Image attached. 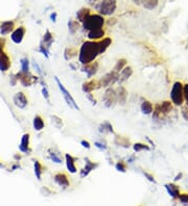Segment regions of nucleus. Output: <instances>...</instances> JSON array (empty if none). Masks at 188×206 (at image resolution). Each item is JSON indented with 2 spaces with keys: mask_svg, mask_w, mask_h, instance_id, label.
Returning <instances> with one entry per match:
<instances>
[{
  "mask_svg": "<svg viewBox=\"0 0 188 206\" xmlns=\"http://www.w3.org/2000/svg\"><path fill=\"white\" fill-rule=\"evenodd\" d=\"M98 54V42L86 41L82 44L79 51V62L82 65L93 63Z\"/></svg>",
  "mask_w": 188,
  "mask_h": 206,
  "instance_id": "obj_1",
  "label": "nucleus"
},
{
  "mask_svg": "<svg viewBox=\"0 0 188 206\" xmlns=\"http://www.w3.org/2000/svg\"><path fill=\"white\" fill-rule=\"evenodd\" d=\"M82 24H83V28L88 31L93 30V29H99L103 28L105 25V18L99 14H91Z\"/></svg>",
  "mask_w": 188,
  "mask_h": 206,
  "instance_id": "obj_2",
  "label": "nucleus"
},
{
  "mask_svg": "<svg viewBox=\"0 0 188 206\" xmlns=\"http://www.w3.org/2000/svg\"><path fill=\"white\" fill-rule=\"evenodd\" d=\"M117 8L116 0H101L96 5V10L101 16H111Z\"/></svg>",
  "mask_w": 188,
  "mask_h": 206,
  "instance_id": "obj_3",
  "label": "nucleus"
},
{
  "mask_svg": "<svg viewBox=\"0 0 188 206\" xmlns=\"http://www.w3.org/2000/svg\"><path fill=\"white\" fill-rule=\"evenodd\" d=\"M170 99L172 103L177 106H182L184 103V93H183V84L180 81H176L174 83L170 91Z\"/></svg>",
  "mask_w": 188,
  "mask_h": 206,
  "instance_id": "obj_4",
  "label": "nucleus"
},
{
  "mask_svg": "<svg viewBox=\"0 0 188 206\" xmlns=\"http://www.w3.org/2000/svg\"><path fill=\"white\" fill-rule=\"evenodd\" d=\"M118 78H119V73L115 72L114 70H112L111 72H108L100 79H98L99 89L100 87H107V89L108 87H111L112 85L117 83Z\"/></svg>",
  "mask_w": 188,
  "mask_h": 206,
  "instance_id": "obj_5",
  "label": "nucleus"
},
{
  "mask_svg": "<svg viewBox=\"0 0 188 206\" xmlns=\"http://www.w3.org/2000/svg\"><path fill=\"white\" fill-rule=\"evenodd\" d=\"M16 77H17V79H18V81H20V83L24 87H31V85L34 84V83L39 82V80H40L39 77L32 75L31 72H22V71L17 73Z\"/></svg>",
  "mask_w": 188,
  "mask_h": 206,
  "instance_id": "obj_6",
  "label": "nucleus"
},
{
  "mask_svg": "<svg viewBox=\"0 0 188 206\" xmlns=\"http://www.w3.org/2000/svg\"><path fill=\"white\" fill-rule=\"evenodd\" d=\"M55 82H57V84H58V87H59V89H60V91H61V93H62V95H63V97H64V99H65V101H66L67 104L69 105V106L71 107V108H73V109H76V110H79V106L77 105V103L75 102V100L73 99V97L71 96V94L69 93L68 91H67V89L66 87L63 85V83L60 81V79L58 78L57 76L55 77Z\"/></svg>",
  "mask_w": 188,
  "mask_h": 206,
  "instance_id": "obj_7",
  "label": "nucleus"
},
{
  "mask_svg": "<svg viewBox=\"0 0 188 206\" xmlns=\"http://www.w3.org/2000/svg\"><path fill=\"white\" fill-rule=\"evenodd\" d=\"M103 101L106 107L111 108L117 103V97H116V91L112 87H108L105 92V95L103 97Z\"/></svg>",
  "mask_w": 188,
  "mask_h": 206,
  "instance_id": "obj_8",
  "label": "nucleus"
},
{
  "mask_svg": "<svg viewBox=\"0 0 188 206\" xmlns=\"http://www.w3.org/2000/svg\"><path fill=\"white\" fill-rule=\"evenodd\" d=\"M13 101H14V104L20 109H24L28 104V99L23 92H18L13 98Z\"/></svg>",
  "mask_w": 188,
  "mask_h": 206,
  "instance_id": "obj_9",
  "label": "nucleus"
},
{
  "mask_svg": "<svg viewBox=\"0 0 188 206\" xmlns=\"http://www.w3.org/2000/svg\"><path fill=\"white\" fill-rule=\"evenodd\" d=\"M98 62H93V63L87 64V65H83L82 67V72L86 73L88 78H92L98 71Z\"/></svg>",
  "mask_w": 188,
  "mask_h": 206,
  "instance_id": "obj_10",
  "label": "nucleus"
},
{
  "mask_svg": "<svg viewBox=\"0 0 188 206\" xmlns=\"http://www.w3.org/2000/svg\"><path fill=\"white\" fill-rule=\"evenodd\" d=\"M25 33H26V29H25L24 26H19L17 28L14 29V31L10 34V39L12 41L15 43V44H20L23 41V38L25 36Z\"/></svg>",
  "mask_w": 188,
  "mask_h": 206,
  "instance_id": "obj_11",
  "label": "nucleus"
},
{
  "mask_svg": "<svg viewBox=\"0 0 188 206\" xmlns=\"http://www.w3.org/2000/svg\"><path fill=\"white\" fill-rule=\"evenodd\" d=\"M29 139H31V136L29 133H24L21 137L20 145H19V150L22 153L25 154H31V148L29 147Z\"/></svg>",
  "mask_w": 188,
  "mask_h": 206,
  "instance_id": "obj_12",
  "label": "nucleus"
},
{
  "mask_svg": "<svg viewBox=\"0 0 188 206\" xmlns=\"http://www.w3.org/2000/svg\"><path fill=\"white\" fill-rule=\"evenodd\" d=\"M97 89H99L98 80H95V79H90V80L86 81L82 84V90L85 94L92 93L94 90Z\"/></svg>",
  "mask_w": 188,
  "mask_h": 206,
  "instance_id": "obj_13",
  "label": "nucleus"
},
{
  "mask_svg": "<svg viewBox=\"0 0 188 206\" xmlns=\"http://www.w3.org/2000/svg\"><path fill=\"white\" fill-rule=\"evenodd\" d=\"M85 162H86L85 168H84L83 170H81V173H79V175H81V178L87 177V176L89 175L90 173H91V171H93L95 168H97V167H98V164L91 162L89 158H85Z\"/></svg>",
  "mask_w": 188,
  "mask_h": 206,
  "instance_id": "obj_14",
  "label": "nucleus"
},
{
  "mask_svg": "<svg viewBox=\"0 0 188 206\" xmlns=\"http://www.w3.org/2000/svg\"><path fill=\"white\" fill-rule=\"evenodd\" d=\"M53 180H55V182L58 185L62 186L63 188H67L70 185V182H69V179H68V177H67V175L64 173H61V172H60V173H57L53 176Z\"/></svg>",
  "mask_w": 188,
  "mask_h": 206,
  "instance_id": "obj_15",
  "label": "nucleus"
},
{
  "mask_svg": "<svg viewBox=\"0 0 188 206\" xmlns=\"http://www.w3.org/2000/svg\"><path fill=\"white\" fill-rule=\"evenodd\" d=\"M10 65H12V63H10V56L4 51L0 52V70L2 72H6V71L10 70Z\"/></svg>",
  "mask_w": 188,
  "mask_h": 206,
  "instance_id": "obj_16",
  "label": "nucleus"
},
{
  "mask_svg": "<svg viewBox=\"0 0 188 206\" xmlns=\"http://www.w3.org/2000/svg\"><path fill=\"white\" fill-rule=\"evenodd\" d=\"M75 162H76V158L73 157L70 154H65V162H66V167L67 170L69 171V173L71 174H75L77 172L76 166H75Z\"/></svg>",
  "mask_w": 188,
  "mask_h": 206,
  "instance_id": "obj_17",
  "label": "nucleus"
},
{
  "mask_svg": "<svg viewBox=\"0 0 188 206\" xmlns=\"http://www.w3.org/2000/svg\"><path fill=\"white\" fill-rule=\"evenodd\" d=\"M116 91V97H117V103H119L121 106H124V105L127 103V89H125L124 87H118L117 90H115Z\"/></svg>",
  "mask_w": 188,
  "mask_h": 206,
  "instance_id": "obj_18",
  "label": "nucleus"
},
{
  "mask_svg": "<svg viewBox=\"0 0 188 206\" xmlns=\"http://www.w3.org/2000/svg\"><path fill=\"white\" fill-rule=\"evenodd\" d=\"M14 29H15L14 21H5V22H2V24L0 25V33L2 36H7L10 33H13Z\"/></svg>",
  "mask_w": 188,
  "mask_h": 206,
  "instance_id": "obj_19",
  "label": "nucleus"
},
{
  "mask_svg": "<svg viewBox=\"0 0 188 206\" xmlns=\"http://www.w3.org/2000/svg\"><path fill=\"white\" fill-rule=\"evenodd\" d=\"M132 75H133V69H132V67H130V66H127V67L119 73V78H118L117 83L122 84L124 81L129 80V79L131 78Z\"/></svg>",
  "mask_w": 188,
  "mask_h": 206,
  "instance_id": "obj_20",
  "label": "nucleus"
},
{
  "mask_svg": "<svg viewBox=\"0 0 188 206\" xmlns=\"http://www.w3.org/2000/svg\"><path fill=\"white\" fill-rule=\"evenodd\" d=\"M53 42H55L53 34L51 33L49 30H46V33H45L44 36H43V39H42V41H41L40 44L43 45L44 47H46L47 49H49V50H50V47L52 46Z\"/></svg>",
  "mask_w": 188,
  "mask_h": 206,
  "instance_id": "obj_21",
  "label": "nucleus"
},
{
  "mask_svg": "<svg viewBox=\"0 0 188 206\" xmlns=\"http://www.w3.org/2000/svg\"><path fill=\"white\" fill-rule=\"evenodd\" d=\"M103 36H105V30H103V28L93 29V30L88 31V33H87V38L89 39L90 41L100 40V39H103Z\"/></svg>",
  "mask_w": 188,
  "mask_h": 206,
  "instance_id": "obj_22",
  "label": "nucleus"
},
{
  "mask_svg": "<svg viewBox=\"0 0 188 206\" xmlns=\"http://www.w3.org/2000/svg\"><path fill=\"white\" fill-rule=\"evenodd\" d=\"M91 15V10L88 7H82L76 12V20L77 22L83 23L88 17Z\"/></svg>",
  "mask_w": 188,
  "mask_h": 206,
  "instance_id": "obj_23",
  "label": "nucleus"
},
{
  "mask_svg": "<svg viewBox=\"0 0 188 206\" xmlns=\"http://www.w3.org/2000/svg\"><path fill=\"white\" fill-rule=\"evenodd\" d=\"M111 44H112L111 38H103L101 41H99L98 42V54H103V53L109 48Z\"/></svg>",
  "mask_w": 188,
  "mask_h": 206,
  "instance_id": "obj_24",
  "label": "nucleus"
},
{
  "mask_svg": "<svg viewBox=\"0 0 188 206\" xmlns=\"http://www.w3.org/2000/svg\"><path fill=\"white\" fill-rule=\"evenodd\" d=\"M32 125H34V129L36 130V131H41V130H43L45 127V123H44L43 118L41 117L40 115L34 116V121H32Z\"/></svg>",
  "mask_w": 188,
  "mask_h": 206,
  "instance_id": "obj_25",
  "label": "nucleus"
},
{
  "mask_svg": "<svg viewBox=\"0 0 188 206\" xmlns=\"http://www.w3.org/2000/svg\"><path fill=\"white\" fill-rule=\"evenodd\" d=\"M165 188L172 198H174V199L179 198V196H180V192H179V187L177 185H175V184H172V183L165 184Z\"/></svg>",
  "mask_w": 188,
  "mask_h": 206,
  "instance_id": "obj_26",
  "label": "nucleus"
},
{
  "mask_svg": "<svg viewBox=\"0 0 188 206\" xmlns=\"http://www.w3.org/2000/svg\"><path fill=\"white\" fill-rule=\"evenodd\" d=\"M98 130L100 133H112V134H115L113 129V126L112 124L110 123L109 121H106L103 123H101L98 127Z\"/></svg>",
  "mask_w": 188,
  "mask_h": 206,
  "instance_id": "obj_27",
  "label": "nucleus"
},
{
  "mask_svg": "<svg viewBox=\"0 0 188 206\" xmlns=\"http://www.w3.org/2000/svg\"><path fill=\"white\" fill-rule=\"evenodd\" d=\"M140 109H141L142 113H144V115H151V113H153V110H154V106H153V104L150 101L144 100L141 103V105H140Z\"/></svg>",
  "mask_w": 188,
  "mask_h": 206,
  "instance_id": "obj_28",
  "label": "nucleus"
},
{
  "mask_svg": "<svg viewBox=\"0 0 188 206\" xmlns=\"http://www.w3.org/2000/svg\"><path fill=\"white\" fill-rule=\"evenodd\" d=\"M48 156H49V158L55 162V164H62L63 162L62 156H61V154H60V152L55 151L53 149L48 150Z\"/></svg>",
  "mask_w": 188,
  "mask_h": 206,
  "instance_id": "obj_29",
  "label": "nucleus"
},
{
  "mask_svg": "<svg viewBox=\"0 0 188 206\" xmlns=\"http://www.w3.org/2000/svg\"><path fill=\"white\" fill-rule=\"evenodd\" d=\"M160 110L162 115H167L172 110V101H163L160 104Z\"/></svg>",
  "mask_w": 188,
  "mask_h": 206,
  "instance_id": "obj_30",
  "label": "nucleus"
},
{
  "mask_svg": "<svg viewBox=\"0 0 188 206\" xmlns=\"http://www.w3.org/2000/svg\"><path fill=\"white\" fill-rule=\"evenodd\" d=\"M114 143L117 146H120V147L124 148H129L130 147V141L127 139V137L120 136H116L115 139H114Z\"/></svg>",
  "mask_w": 188,
  "mask_h": 206,
  "instance_id": "obj_31",
  "label": "nucleus"
},
{
  "mask_svg": "<svg viewBox=\"0 0 188 206\" xmlns=\"http://www.w3.org/2000/svg\"><path fill=\"white\" fill-rule=\"evenodd\" d=\"M68 31L70 34H75L79 30V22L76 20H73V19H70L68 21Z\"/></svg>",
  "mask_w": 188,
  "mask_h": 206,
  "instance_id": "obj_32",
  "label": "nucleus"
},
{
  "mask_svg": "<svg viewBox=\"0 0 188 206\" xmlns=\"http://www.w3.org/2000/svg\"><path fill=\"white\" fill-rule=\"evenodd\" d=\"M77 50L75 48H72V47H68L64 50V59L66 61H70L72 57H74L75 55H77Z\"/></svg>",
  "mask_w": 188,
  "mask_h": 206,
  "instance_id": "obj_33",
  "label": "nucleus"
},
{
  "mask_svg": "<svg viewBox=\"0 0 188 206\" xmlns=\"http://www.w3.org/2000/svg\"><path fill=\"white\" fill-rule=\"evenodd\" d=\"M34 175H36V177L38 178V180H41L42 173H43V167L39 160L37 159L34 160Z\"/></svg>",
  "mask_w": 188,
  "mask_h": 206,
  "instance_id": "obj_34",
  "label": "nucleus"
},
{
  "mask_svg": "<svg viewBox=\"0 0 188 206\" xmlns=\"http://www.w3.org/2000/svg\"><path fill=\"white\" fill-rule=\"evenodd\" d=\"M158 4H159V0H143L142 5H143V7L146 8V10H153L157 7Z\"/></svg>",
  "mask_w": 188,
  "mask_h": 206,
  "instance_id": "obj_35",
  "label": "nucleus"
},
{
  "mask_svg": "<svg viewBox=\"0 0 188 206\" xmlns=\"http://www.w3.org/2000/svg\"><path fill=\"white\" fill-rule=\"evenodd\" d=\"M127 61L125 59H119L117 62H116L113 70L117 73H120L125 67H127Z\"/></svg>",
  "mask_w": 188,
  "mask_h": 206,
  "instance_id": "obj_36",
  "label": "nucleus"
},
{
  "mask_svg": "<svg viewBox=\"0 0 188 206\" xmlns=\"http://www.w3.org/2000/svg\"><path fill=\"white\" fill-rule=\"evenodd\" d=\"M133 149L135 152H141V151H150L151 148L146 144L143 143H136L133 145Z\"/></svg>",
  "mask_w": 188,
  "mask_h": 206,
  "instance_id": "obj_37",
  "label": "nucleus"
},
{
  "mask_svg": "<svg viewBox=\"0 0 188 206\" xmlns=\"http://www.w3.org/2000/svg\"><path fill=\"white\" fill-rule=\"evenodd\" d=\"M51 119V123H52V125L55 126V128H59V129H61V128L63 127V121L62 119L60 117H58V116L53 115L50 117Z\"/></svg>",
  "mask_w": 188,
  "mask_h": 206,
  "instance_id": "obj_38",
  "label": "nucleus"
},
{
  "mask_svg": "<svg viewBox=\"0 0 188 206\" xmlns=\"http://www.w3.org/2000/svg\"><path fill=\"white\" fill-rule=\"evenodd\" d=\"M21 71L22 72H29V62L27 57L21 59Z\"/></svg>",
  "mask_w": 188,
  "mask_h": 206,
  "instance_id": "obj_39",
  "label": "nucleus"
},
{
  "mask_svg": "<svg viewBox=\"0 0 188 206\" xmlns=\"http://www.w3.org/2000/svg\"><path fill=\"white\" fill-rule=\"evenodd\" d=\"M115 169L118 172H121V173H125V172H127V166H125V164L122 160H119V162H116Z\"/></svg>",
  "mask_w": 188,
  "mask_h": 206,
  "instance_id": "obj_40",
  "label": "nucleus"
},
{
  "mask_svg": "<svg viewBox=\"0 0 188 206\" xmlns=\"http://www.w3.org/2000/svg\"><path fill=\"white\" fill-rule=\"evenodd\" d=\"M39 51H40V53H42L46 59H49V56H50V50H49V49H47L46 47H44L43 45L40 44V46H39Z\"/></svg>",
  "mask_w": 188,
  "mask_h": 206,
  "instance_id": "obj_41",
  "label": "nucleus"
},
{
  "mask_svg": "<svg viewBox=\"0 0 188 206\" xmlns=\"http://www.w3.org/2000/svg\"><path fill=\"white\" fill-rule=\"evenodd\" d=\"M94 146L97 148V149L100 150V151H106V150L108 149L107 145H106V144H103V143H100V142H95Z\"/></svg>",
  "mask_w": 188,
  "mask_h": 206,
  "instance_id": "obj_42",
  "label": "nucleus"
},
{
  "mask_svg": "<svg viewBox=\"0 0 188 206\" xmlns=\"http://www.w3.org/2000/svg\"><path fill=\"white\" fill-rule=\"evenodd\" d=\"M42 95H43V97H44V99L49 103V97H50V95H49V92H48V90H47V87H42Z\"/></svg>",
  "mask_w": 188,
  "mask_h": 206,
  "instance_id": "obj_43",
  "label": "nucleus"
},
{
  "mask_svg": "<svg viewBox=\"0 0 188 206\" xmlns=\"http://www.w3.org/2000/svg\"><path fill=\"white\" fill-rule=\"evenodd\" d=\"M183 93H184V100L186 101L188 106V83L183 84Z\"/></svg>",
  "mask_w": 188,
  "mask_h": 206,
  "instance_id": "obj_44",
  "label": "nucleus"
},
{
  "mask_svg": "<svg viewBox=\"0 0 188 206\" xmlns=\"http://www.w3.org/2000/svg\"><path fill=\"white\" fill-rule=\"evenodd\" d=\"M179 200L181 201V203H188V194H180Z\"/></svg>",
  "mask_w": 188,
  "mask_h": 206,
  "instance_id": "obj_45",
  "label": "nucleus"
},
{
  "mask_svg": "<svg viewBox=\"0 0 188 206\" xmlns=\"http://www.w3.org/2000/svg\"><path fill=\"white\" fill-rule=\"evenodd\" d=\"M182 116L185 120L188 121V106H183L182 107Z\"/></svg>",
  "mask_w": 188,
  "mask_h": 206,
  "instance_id": "obj_46",
  "label": "nucleus"
},
{
  "mask_svg": "<svg viewBox=\"0 0 188 206\" xmlns=\"http://www.w3.org/2000/svg\"><path fill=\"white\" fill-rule=\"evenodd\" d=\"M86 97H87V99L88 100H90V101H91V103L93 105H95L97 103V101H96V99H95V98L93 97V95H92L91 93H89V94H86Z\"/></svg>",
  "mask_w": 188,
  "mask_h": 206,
  "instance_id": "obj_47",
  "label": "nucleus"
},
{
  "mask_svg": "<svg viewBox=\"0 0 188 206\" xmlns=\"http://www.w3.org/2000/svg\"><path fill=\"white\" fill-rule=\"evenodd\" d=\"M143 175L145 176L146 178H148L150 181H152V182H154V183H156V180H155V178H154V176L152 175V174H150V173H148V172H143Z\"/></svg>",
  "mask_w": 188,
  "mask_h": 206,
  "instance_id": "obj_48",
  "label": "nucleus"
},
{
  "mask_svg": "<svg viewBox=\"0 0 188 206\" xmlns=\"http://www.w3.org/2000/svg\"><path fill=\"white\" fill-rule=\"evenodd\" d=\"M81 145H82V147L86 148V149H90V148H91V145H90V143L88 141H86V139H83V141H81Z\"/></svg>",
  "mask_w": 188,
  "mask_h": 206,
  "instance_id": "obj_49",
  "label": "nucleus"
},
{
  "mask_svg": "<svg viewBox=\"0 0 188 206\" xmlns=\"http://www.w3.org/2000/svg\"><path fill=\"white\" fill-rule=\"evenodd\" d=\"M5 46V39L4 38H0V52H2Z\"/></svg>",
  "mask_w": 188,
  "mask_h": 206,
  "instance_id": "obj_50",
  "label": "nucleus"
},
{
  "mask_svg": "<svg viewBox=\"0 0 188 206\" xmlns=\"http://www.w3.org/2000/svg\"><path fill=\"white\" fill-rule=\"evenodd\" d=\"M17 81H18V79H17V77H16V74L12 75V76H10V84H12V85H16Z\"/></svg>",
  "mask_w": 188,
  "mask_h": 206,
  "instance_id": "obj_51",
  "label": "nucleus"
},
{
  "mask_svg": "<svg viewBox=\"0 0 188 206\" xmlns=\"http://www.w3.org/2000/svg\"><path fill=\"white\" fill-rule=\"evenodd\" d=\"M57 17H58V14L55 12H52L51 13V15H50V20L52 21L53 23L55 22V21H57Z\"/></svg>",
  "mask_w": 188,
  "mask_h": 206,
  "instance_id": "obj_52",
  "label": "nucleus"
},
{
  "mask_svg": "<svg viewBox=\"0 0 188 206\" xmlns=\"http://www.w3.org/2000/svg\"><path fill=\"white\" fill-rule=\"evenodd\" d=\"M115 23H116V19L112 18V19H109V20H108L107 24H108V25H114Z\"/></svg>",
  "mask_w": 188,
  "mask_h": 206,
  "instance_id": "obj_53",
  "label": "nucleus"
},
{
  "mask_svg": "<svg viewBox=\"0 0 188 206\" xmlns=\"http://www.w3.org/2000/svg\"><path fill=\"white\" fill-rule=\"evenodd\" d=\"M34 69H36L37 71H38L39 73H40V74H42V70H41V68L39 67V65L37 63H34Z\"/></svg>",
  "mask_w": 188,
  "mask_h": 206,
  "instance_id": "obj_54",
  "label": "nucleus"
},
{
  "mask_svg": "<svg viewBox=\"0 0 188 206\" xmlns=\"http://www.w3.org/2000/svg\"><path fill=\"white\" fill-rule=\"evenodd\" d=\"M132 1H133L135 4H137V5H140V4L143 3V0H132Z\"/></svg>",
  "mask_w": 188,
  "mask_h": 206,
  "instance_id": "obj_55",
  "label": "nucleus"
},
{
  "mask_svg": "<svg viewBox=\"0 0 188 206\" xmlns=\"http://www.w3.org/2000/svg\"><path fill=\"white\" fill-rule=\"evenodd\" d=\"M182 176H183V174H182V173H179L178 175H177L176 177H175V181H178V180H180Z\"/></svg>",
  "mask_w": 188,
  "mask_h": 206,
  "instance_id": "obj_56",
  "label": "nucleus"
},
{
  "mask_svg": "<svg viewBox=\"0 0 188 206\" xmlns=\"http://www.w3.org/2000/svg\"><path fill=\"white\" fill-rule=\"evenodd\" d=\"M134 160H135V156H131V157L127 159V162H130V164H132V162H134Z\"/></svg>",
  "mask_w": 188,
  "mask_h": 206,
  "instance_id": "obj_57",
  "label": "nucleus"
},
{
  "mask_svg": "<svg viewBox=\"0 0 188 206\" xmlns=\"http://www.w3.org/2000/svg\"><path fill=\"white\" fill-rule=\"evenodd\" d=\"M89 4H94V2H96V0H88Z\"/></svg>",
  "mask_w": 188,
  "mask_h": 206,
  "instance_id": "obj_58",
  "label": "nucleus"
},
{
  "mask_svg": "<svg viewBox=\"0 0 188 206\" xmlns=\"http://www.w3.org/2000/svg\"><path fill=\"white\" fill-rule=\"evenodd\" d=\"M15 158H16V159H20L21 156L20 155H16V156H15Z\"/></svg>",
  "mask_w": 188,
  "mask_h": 206,
  "instance_id": "obj_59",
  "label": "nucleus"
}]
</instances>
